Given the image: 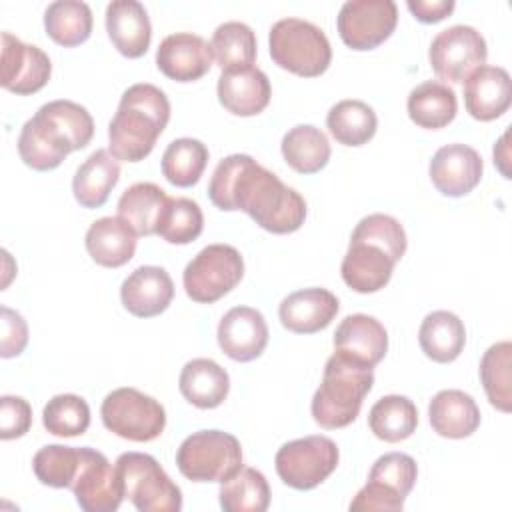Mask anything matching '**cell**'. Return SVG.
<instances>
[{
    "instance_id": "cell-1",
    "label": "cell",
    "mask_w": 512,
    "mask_h": 512,
    "mask_svg": "<svg viewBox=\"0 0 512 512\" xmlns=\"http://www.w3.org/2000/svg\"><path fill=\"white\" fill-rule=\"evenodd\" d=\"M208 198L220 210L246 212L272 234L296 232L306 218L304 198L248 154H230L218 162Z\"/></svg>"
},
{
    "instance_id": "cell-2",
    "label": "cell",
    "mask_w": 512,
    "mask_h": 512,
    "mask_svg": "<svg viewBox=\"0 0 512 512\" xmlns=\"http://www.w3.org/2000/svg\"><path fill=\"white\" fill-rule=\"evenodd\" d=\"M170 120L168 96L154 84L138 82L124 90L108 124V150L116 160L140 162L156 146Z\"/></svg>"
},
{
    "instance_id": "cell-3",
    "label": "cell",
    "mask_w": 512,
    "mask_h": 512,
    "mask_svg": "<svg viewBox=\"0 0 512 512\" xmlns=\"http://www.w3.org/2000/svg\"><path fill=\"white\" fill-rule=\"evenodd\" d=\"M372 366L334 352L324 366L322 382L312 396V418L326 430L352 424L360 414L366 394L372 390Z\"/></svg>"
},
{
    "instance_id": "cell-4",
    "label": "cell",
    "mask_w": 512,
    "mask_h": 512,
    "mask_svg": "<svg viewBox=\"0 0 512 512\" xmlns=\"http://www.w3.org/2000/svg\"><path fill=\"white\" fill-rule=\"evenodd\" d=\"M270 56L276 66L302 78L324 74L332 60V48L322 28L302 18H282L268 34Z\"/></svg>"
},
{
    "instance_id": "cell-5",
    "label": "cell",
    "mask_w": 512,
    "mask_h": 512,
    "mask_svg": "<svg viewBox=\"0 0 512 512\" xmlns=\"http://www.w3.org/2000/svg\"><path fill=\"white\" fill-rule=\"evenodd\" d=\"M176 466L192 482H226L242 468V446L224 430H198L182 440Z\"/></svg>"
},
{
    "instance_id": "cell-6",
    "label": "cell",
    "mask_w": 512,
    "mask_h": 512,
    "mask_svg": "<svg viewBox=\"0 0 512 512\" xmlns=\"http://www.w3.org/2000/svg\"><path fill=\"white\" fill-rule=\"evenodd\" d=\"M124 498L140 512H178L182 492L160 462L144 452H124L114 462Z\"/></svg>"
},
{
    "instance_id": "cell-7",
    "label": "cell",
    "mask_w": 512,
    "mask_h": 512,
    "mask_svg": "<svg viewBox=\"0 0 512 512\" xmlns=\"http://www.w3.org/2000/svg\"><path fill=\"white\" fill-rule=\"evenodd\" d=\"M100 416L112 434L132 442L156 440L166 426L164 406L130 386L112 390L102 400Z\"/></svg>"
},
{
    "instance_id": "cell-8",
    "label": "cell",
    "mask_w": 512,
    "mask_h": 512,
    "mask_svg": "<svg viewBox=\"0 0 512 512\" xmlns=\"http://www.w3.org/2000/svg\"><path fill=\"white\" fill-rule=\"evenodd\" d=\"M244 276V260L230 244L202 248L184 268L182 282L190 300L212 304L226 296Z\"/></svg>"
},
{
    "instance_id": "cell-9",
    "label": "cell",
    "mask_w": 512,
    "mask_h": 512,
    "mask_svg": "<svg viewBox=\"0 0 512 512\" xmlns=\"http://www.w3.org/2000/svg\"><path fill=\"white\" fill-rule=\"evenodd\" d=\"M340 452L332 438L322 434L290 440L276 452L274 464L280 480L294 490H312L338 466Z\"/></svg>"
},
{
    "instance_id": "cell-10",
    "label": "cell",
    "mask_w": 512,
    "mask_h": 512,
    "mask_svg": "<svg viewBox=\"0 0 512 512\" xmlns=\"http://www.w3.org/2000/svg\"><path fill=\"white\" fill-rule=\"evenodd\" d=\"M488 56L484 36L466 24H454L440 30L428 50V60L438 78L464 82L476 68L484 66Z\"/></svg>"
},
{
    "instance_id": "cell-11",
    "label": "cell",
    "mask_w": 512,
    "mask_h": 512,
    "mask_svg": "<svg viewBox=\"0 0 512 512\" xmlns=\"http://www.w3.org/2000/svg\"><path fill=\"white\" fill-rule=\"evenodd\" d=\"M398 24V8L392 0L344 2L336 28L342 42L352 50H372L388 40Z\"/></svg>"
},
{
    "instance_id": "cell-12",
    "label": "cell",
    "mask_w": 512,
    "mask_h": 512,
    "mask_svg": "<svg viewBox=\"0 0 512 512\" xmlns=\"http://www.w3.org/2000/svg\"><path fill=\"white\" fill-rule=\"evenodd\" d=\"M80 454V470L70 488L78 506L84 512L118 510L124 500V488L116 466H112L102 452L90 446H80Z\"/></svg>"
},
{
    "instance_id": "cell-13",
    "label": "cell",
    "mask_w": 512,
    "mask_h": 512,
    "mask_svg": "<svg viewBox=\"0 0 512 512\" xmlns=\"http://www.w3.org/2000/svg\"><path fill=\"white\" fill-rule=\"evenodd\" d=\"M74 152L70 136L40 106L38 112L24 122L18 136V154L26 166L38 172L58 168L64 158Z\"/></svg>"
},
{
    "instance_id": "cell-14",
    "label": "cell",
    "mask_w": 512,
    "mask_h": 512,
    "mask_svg": "<svg viewBox=\"0 0 512 512\" xmlns=\"http://www.w3.org/2000/svg\"><path fill=\"white\" fill-rule=\"evenodd\" d=\"M50 74L52 64L44 50L22 42L10 32H2V88L18 96H28L44 88Z\"/></svg>"
},
{
    "instance_id": "cell-15",
    "label": "cell",
    "mask_w": 512,
    "mask_h": 512,
    "mask_svg": "<svg viewBox=\"0 0 512 512\" xmlns=\"http://www.w3.org/2000/svg\"><path fill=\"white\" fill-rule=\"evenodd\" d=\"M484 172V162L480 154L466 144H446L436 150L430 160V180L436 190L450 198H460L472 192Z\"/></svg>"
},
{
    "instance_id": "cell-16",
    "label": "cell",
    "mask_w": 512,
    "mask_h": 512,
    "mask_svg": "<svg viewBox=\"0 0 512 512\" xmlns=\"http://www.w3.org/2000/svg\"><path fill=\"white\" fill-rule=\"evenodd\" d=\"M218 346L236 362L258 358L268 344V324L256 308L234 306L218 324Z\"/></svg>"
},
{
    "instance_id": "cell-17",
    "label": "cell",
    "mask_w": 512,
    "mask_h": 512,
    "mask_svg": "<svg viewBox=\"0 0 512 512\" xmlns=\"http://www.w3.org/2000/svg\"><path fill=\"white\" fill-rule=\"evenodd\" d=\"M156 66L170 80L194 82L212 68V48L198 34L176 32L160 42Z\"/></svg>"
},
{
    "instance_id": "cell-18",
    "label": "cell",
    "mask_w": 512,
    "mask_h": 512,
    "mask_svg": "<svg viewBox=\"0 0 512 512\" xmlns=\"http://www.w3.org/2000/svg\"><path fill=\"white\" fill-rule=\"evenodd\" d=\"M396 260L378 244L350 238L348 252L342 260L340 274L348 288L358 294H372L382 290L394 272Z\"/></svg>"
},
{
    "instance_id": "cell-19",
    "label": "cell",
    "mask_w": 512,
    "mask_h": 512,
    "mask_svg": "<svg viewBox=\"0 0 512 512\" xmlns=\"http://www.w3.org/2000/svg\"><path fill=\"white\" fill-rule=\"evenodd\" d=\"M512 102V80L502 66H480L464 80V104L472 118L490 122L500 118Z\"/></svg>"
},
{
    "instance_id": "cell-20",
    "label": "cell",
    "mask_w": 512,
    "mask_h": 512,
    "mask_svg": "<svg viewBox=\"0 0 512 512\" xmlns=\"http://www.w3.org/2000/svg\"><path fill=\"white\" fill-rule=\"evenodd\" d=\"M218 100L234 116H256L268 104L272 96V86L268 76L256 68H232L222 70L218 78Z\"/></svg>"
},
{
    "instance_id": "cell-21",
    "label": "cell",
    "mask_w": 512,
    "mask_h": 512,
    "mask_svg": "<svg viewBox=\"0 0 512 512\" xmlns=\"http://www.w3.org/2000/svg\"><path fill=\"white\" fill-rule=\"evenodd\" d=\"M174 298V282L160 266L136 268L120 286V300L124 308L138 318H152L162 314Z\"/></svg>"
},
{
    "instance_id": "cell-22",
    "label": "cell",
    "mask_w": 512,
    "mask_h": 512,
    "mask_svg": "<svg viewBox=\"0 0 512 512\" xmlns=\"http://www.w3.org/2000/svg\"><path fill=\"white\" fill-rule=\"evenodd\" d=\"M340 310L338 298L326 288H304L288 294L278 316L286 330L296 334H314L324 330Z\"/></svg>"
},
{
    "instance_id": "cell-23",
    "label": "cell",
    "mask_w": 512,
    "mask_h": 512,
    "mask_svg": "<svg viewBox=\"0 0 512 512\" xmlns=\"http://www.w3.org/2000/svg\"><path fill=\"white\" fill-rule=\"evenodd\" d=\"M106 32L122 56H144L152 40V24L144 4L136 0L110 2L106 6Z\"/></svg>"
},
{
    "instance_id": "cell-24",
    "label": "cell",
    "mask_w": 512,
    "mask_h": 512,
    "mask_svg": "<svg viewBox=\"0 0 512 512\" xmlns=\"http://www.w3.org/2000/svg\"><path fill=\"white\" fill-rule=\"evenodd\" d=\"M388 350V332L368 314L346 316L334 332V352H342L368 366H376Z\"/></svg>"
},
{
    "instance_id": "cell-25",
    "label": "cell",
    "mask_w": 512,
    "mask_h": 512,
    "mask_svg": "<svg viewBox=\"0 0 512 512\" xmlns=\"http://www.w3.org/2000/svg\"><path fill=\"white\" fill-rule=\"evenodd\" d=\"M138 234L120 216H104L90 224L84 244L90 258L104 268H120L134 258Z\"/></svg>"
},
{
    "instance_id": "cell-26",
    "label": "cell",
    "mask_w": 512,
    "mask_h": 512,
    "mask_svg": "<svg viewBox=\"0 0 512 512\" xmlns=\"http://www.w3.org/2000/svg\"><path fill=\"white\" fill-rule=\"evenodd\" d=\"M430 426L438 436L460 440L468 438L480 426V408L464 390H440L428 406Z\"/></svg>"
},
{
    "instance_id": "cell-27",
    "label": "cell",
    "mask_w": 512,
    "mask_h": 512,
    "mask_svg": "<svg viewBox=\"0 0 512 512\" xmlns=\"http://www.w3.org/2000/svg\"><path fill=\"white\" fill-rule=\"evenodd\" d=\"M180 394L196 408H218L230 390L228 372L212 358H194L184 364L178 378Z\"/></svg>"
},
{
    "instance_id": "cell-28",
    "label": "cell",
    "mask_w": 512,
    "mask_h": 512,
    "mask_svg": "<svg viewBox=\"0 0 512 512\" xmlns=\"http://www.w3.org/2000/svg\"><path fill=\"white\" fill-rule=\"evenodd\" d=\"M120 180V164L110 150H94L76 170L72 192L82 208H100Z\"/></svg>"
},
{
    "instance_id": "cell-29",
    "label": "cell",
    "mask_w": 512,
    "mask_h": 512,
    "mask_svg": "<svg viewBox=\"0 0 512 512\" xmlns=\"http://www.w3.org/2000/svg\"><path fill=\"white\" fill-rule=\"evenodd\" d=\"M410 120L426 130H438L448 126L458 112V98L452 86L440 80H426L408 94Z\"/></svg>"
},
{
    "instance_id": "cell-30",
    "label": "cell",
    "mask_w": 512,
    "mask_h": 512,
    "mask_svg": "<svg viewBox=\"0 0 512 512\" xmlns=\"http://www.w3.org/2000/svg\"><path fill=\"white\" fill-rule=\"evenodd\" d=\"M418 342L430 360L438 364L454 362L466 344L464 322L454 312L434 310L422 320Z\"/></svg>"
},
{
    "instance_id": "cell-31",
    "label": "cell",
    "mask_w": 512,
    "mask_h": 512,
    "mask_svg": "<svg viewBox=\"0 0 512 512\" xmlns=\"http://www.w3.org/2000/svg\"><path fill=\"white\" fill-rule=\"evenodd\" d=\"M168 194L154 182H136L118 200V216L126 220L138 236L156 234Z\"/></svg>"
},
{
    "instance_id": "cell-32",
    "label": "cell",
    "mask_w": 512,
    "mask_h": 512,
    "mask_svg": "<svg viewBox=\"0 0 512 512\" xmlns=\"http://www.w3.org/2000/svg\"><path fill=\"white\" fill-rule=\"evenodd\" d=\"M282 156L286 164L300 174H316L330 160V144L326 134L312 124H298L282 138Z\"/></svg>"
},
{
    "instance_id": "cell-33",
    "label": "cell",
    "mask_w": 512,
    "mask_h": 512,
    "mask_svg": "<svg viewBox=\"0 0 512 512\" xmlns=\"http://www.w3.org/2000/svg\"><path fill=\"white\" fill-rule=\"evenodd\" d=\"M372 434L384 442H400L410 438L418 426V410L414 402L400 394H388L376 400L368 412Z\"/></svg>"
},
{
    "instance_id": "cell-34",
    "label": "cell",
    "mask_w": 512,
    "mask_h": 512,
    "mask_svg": "<svg viewBox=\"0 0 512 512\" xmlns=\"http://www.w3.org/2000/svg\"><path fill=\"white\" fill-rule=\"evenodd\" d=\"M326 126L336 142L344 146H362L374 138L378 118L372 106L362 100H340L328 110Z\"/></svg>"
},
{
    "instance_id": "cell-35",
    "label": "cell",
    "mask_w": 512,
    "mask_h": 512,
    "mask_svg": "<svg viewBox=\"0 0 512 512\" xmlns=\"http://www.w3.org/2000/svg\"><path fill=\"white\" fill-rule=\"evenodd\" d=\"M46 34L60 46L72 48L86 42L92 34V10L80 0H58L44 12Z\"/></svg>"
},
{
    "instance_id": "cell-36",
    "label": "cell",
    "mask_w": 512,
    "mask_h": 512,
    "mask_svg": "<svg viewBox=\"0 0 512 512\" xmlns=\"http://www.w3.org/2000/svg\"><path fill=\"white\" fill-rule=\"evenodd\" d=\"M218 498L224 512H264L270 506V486L260 470L242 466L222 482Z\"/></svg>"
},
{
    "instance_id": "cell-37",
    "label": "cell",
    "mask_w": 512,
    "mask_h": 512,
    "mask_svg": "<svg viewBox=\"0 0 512 512\" xmlns=\"http://www.w3.org/2000/svg\"><path fill=\"white\" fill-rule=\"evenodd\" d=\"M208 164V148L196 138H176L162 154V174L178 188L194 186Z\"/></svg>"
},
{
    "instance_id": "cell-38",
    "label": "cell",
    "mask_w": 512,
    "mask_h": 512,
    "mask_svg": "<svg viewBox=\"0 0 512 512\" xmlns=\"http://www.w3.org/2000/svg\"><path fill=\"white\" fill-rule=\"evenodd\" d=\"M212 56L222 70L254 66L256 60V34L244 22H224L220 24L210 40Z\"/></svg>"
},
{
    "instance_id": "cell-39",
    "label": "cell",
    "mask_w": 512,
    "mask_h": 512,
    "mask_svg": "<svg viewBox=\"0 0 512 512\" xmlns=\"http://www.w3.org/2000/svg\"><path fill=\"white\" fill-rule=\"evenodd\" d=\"M510 366H512V344L508 340L492 344L480 360V380L490 404L500 412H510Z\"/></svg>"
},
{
    "instance_id": "cell-40",
    "label": "cell",
    "mask_w": 512,
    "mask_h": 512,
    "mask_svg": "<svg viewBox=\"0 0 512 512\" xmlns=\"http://www.w3.org/2000/svg\"><path fill=\"white\" fill-rule=\"evenodd\" d=\"M80 448L64 444L42 446L32 458V470L44 486L72 488L80 470Z\"/></svg>"
},
{
    "instance_id": "cell-41",
    "label": "cell",
    "mask_w": 512,
    "mask_h": 512,
    "mask_svg": "<svg viewBox=\"0 0 512 512\" xmlns=\"http://www.w3.org/2000/svg\"><path fill=\"white\" fill-rule=\"evenodd\" d=\"M42 424L54 436H82L90 426V406L82 396L56 394L42 410Z\"/></svg>"
},
{
    "instance_id": "cell-42",
    "label": "cell",
    "mask_w": 512,
    "mask_h": 512,
    "mask_svg": "<svg viewBox=\"0 0 512 512\" xmlns=\"http://www.w3.org/2000/svg\"><path fill=\"white\" fill-rule=\"evenodd\" d=\"M204 228L200 206L190 198H168L156 234L170 244H190Z\"/></svg>"
},
{
    "instance_id": "cell-43",
    "label": "cell",
    "mask_w": 512,
    "mask_h": 512,
    "mask_svg": "<svg viewBox=\"0 0 512 512\" xmlns=\"http://www.w3.org/2000/svg\"><path fill=\"white\" fill-rule=\"evenodd\" d=\"M350 238H360V240H368L382 246L396 262L404 256L406 244H408L402 224L394 216L380 214V212L364 216L356 224Z\"/></svg>"
},
{
    "instance_id": "cell-44",
    "label": "cell",
    "mask_w": 512,
    "mask_h": 512,
    "mask_svg": "<svg viewBox=\"0 0 512 512\" xmlns=\"http://www.w3.org/2000/svg\"><path fill=\"white\" fill-rule=\"evenodd\" d=\"M418 478V466L416 460L404 452H388L380 456L368 474V480L380 482L392 490H396L400 496H408L414 488Z\"/></svg>"
},
{
    "instance_id": "cell-45",
    "label": "cell",
    "mask_w": 512,
    "mask_h": 512,
    "mask_svg": "<svg viewBox=\"0 0 512 512\" xmlns=\"http://www.w3.org/2000/svg\"><path fill=\"white\" fill-rule=\"evenodd\" d=\"M404 496H400L396 490L380 484V482H374V480H368L360 490L358 494L354 496V500L350 502V510L352 512H372V510H378V512H398L404 508Z\"/></svg>"
},
{
    "instance_id": "cell-46",
    "label": "cell",
    "mask_w": 512,
    "mask_h": 512,
    "mask_svg": "<svg viewBox=\"0 0 512 512\" xmlns=\"http://www.w3.org/2000/svg\"><path fill=\"white\" fill-rule=\"evenodd\" d=\"M32 426V408L22 396L0 398V438L14 440L24 436Z\"/></svg>"
},
{
    "instance_id": "cell-47",
    "label": "cell",
    "mask_w": 512,
    "mask_h": 512,
    "mask_svg": "<svg viewBox=\"0 0 512 512\" xmlns=\"http://www.w3.org/2000/svg\"><path fill=\"white\" fill-rule=\"evenodd\" d=\"M0 356L12 358L24 352L28 344V326L26 320L12 308H0Z\"/></svg>"
},
{
    "instance_id": "cell-48",
    "label": "cell",
    "mask_w": 512,
    "mask_h": 512,
    "mask_svg": "<svg viewBox=\"0 0 512 512\" xmlns=\"http://www.w3.org/2000/svg\"><path fill=\"white\" fill-rule=\"evenodd\" d=\"M408 10L422 24H436L452 14L456 2L454 0H408Z\"/></svg>"
}]
</instances>
